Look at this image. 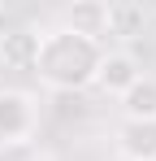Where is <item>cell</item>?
<instances>
[{"label": "cell", "instance_id": "obj_1", "mask_svg": "<svg viewBox=\"0 0 156 161\" xmlns=\"http://www.w3.org/2000/svg\"><path fill=\"white\" fill-rule=\"evenodd\" d=\"M100 57H104V48L96 39H82V35H74L65 26H52V31L39 35V48H35L30 70L52 92H82L100 74Z\"/></svg>", "mask_w": 156, "mask_h": 161}, {"label": "cell", "instance_id": "obj_2", "mask_svg": "<svg viewBox=\"0 0 156 161\" xmlns=\"http://www.w3.org/2000/svg\"><path fill=\"white\" fill-rule=\"evenodd\" d=\"M35 126H39L35 96L22 87H4L0 92V144H26Z\"/></svg>", "mask_w": 156, "mask_h": 161}, {"label": "cell", "instance_id": "obj_3", "mask_svg": "<svg viewBox=\"0 0 156 161\" xmlns=\"http://www.w3.org/2000/svg\"><path fill=\"white\" fill-rule=\"evenodd\" d=\"M139 79H143V70H139L134 53L117 48V53H104V57H100V74H96V83H100L104 92H113V96H126V92H130Z\"/></svg>", "mask_w": 156, "mask_h": 161}, {"label": "cell", "instance_id": "obj_4", "mask_svg": "<svg viewBox=\"0 0 156 161\" xmlns=\"http://www.w3.org/2000/svg\"><path fill=\"white\" fill-rule=\"evenodd\" d=\"M61 26L100 44V35H108V4L104 0H78V4H70L61 13Z\"/></svg>", "mask_w": 156, "mask_h": 161}, {"label": "cell", "instance_id": "obj_5", "mask_svg": "<svg viewBox=\"0 0 156 161\" xmlns=\"http://www.w3.org/2000/svg\"><path fill=\"white\" fill-rule=\"evenodd\" d=\"M117 153L126 161H156V118L148 122H122L117 126Z\"/></svg>", "mask_w": 156, "mask_h": 161}, {"label": "cell", "instance_id": "obj_6", "mask_svg": "<svg viewBox=\"0 0 156 161\" xmlns=\"http://www.w3.org/2000/svg\"><path fill=\"white\" fill-rule=\"evenodd\" d=\"M122 109H126L130 122H148V118H156V79H152V74H143V79L122 96Z\"/></svg>", "mask_w": 156, "mask_h": 161}, {"label": "cell", "instance_id": "obj_7", "mask_svg": "<svg viewBox=\"0 0 156 161\" xmlns=\"http://www.w3.org/2000/svg\"><path fill=\"white\" fill-rule=\"evenodd\" d=\"M35 48H39V35H35V31H13V35H4V44H0V61L30 70Z\"/></svg>", "mask_w": 156, "mask_h": 161}, {"label": "cell", "instance_id": "obj_8", "mask_svg": "<svg viewBox=\"0 0 156 161\" xmlns=\"http://www.w3.org/2000/svg\"><path fill=\"white\" fill-rule=\"evenodd\" d=\"M148 26V13L143 4H108V35H143Z\"/></svg>", "mask_w": 156, "mask_h": 161}]
</instances>
